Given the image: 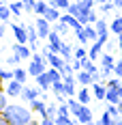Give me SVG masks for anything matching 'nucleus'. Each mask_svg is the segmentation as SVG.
Listing matches in <instances>:
<instances>
[{"label": "nucleus", "mask_w": 122, "mask_h": 125, "mask_svg": "<svg viewBox=\"0 0 122 125\" xmlns=\"http://www.w3.org/2000/svg\"><path fill=\"white\" fill-rule=\"evenodd\" d=\"M54 30H56V32H60L62 37H66V35H69V30H71V26L66 24V22H62V20H58V22H54Z\"/></svg>", "instance_id": "4be33fe9"}, {"label": "nucleus", "mask_w": 122, "mask_h": 125, "mask_svg": "<svg viewBox=\"0 0 122 125\" xmlns=\"http://www.w3.org/2000/svg\"><path fill=\"white\" fill-rule=\"evenodd\" d=\"M109 28H111V32H114V35H120V32H122V15H118V17H114V20H111Z\"/></svg>", "instance_id": "a878e982"}, {"label": "nucleus", "mask_w": 122, "mask_h": 125, "mask_svg": "<svg viewBox=\"0 0 122 125\" xmlns=\"http://www.w3.org/2000/svg\"><path fill=\"white\" fill-rule=\"evenodd\" d=\"M73 56H75V58H86V56H88V50H86V45H79V48H75Z\"/></svg>", "instance_id": "473e14b6"}, {"label": "nucleus", "mask_w": 122, "mask_h": 125, "mask_svg": "<svg viewBox=\"0 0 122 125\" xmlns=\"http://www.w3.org/2000/svg\"><path fill=\"white\" fill-rule=\"evenodd\" d=\"M114 73H116V75H120V78H122V56L118 58V61H116V67H114Z\"/></svg>", "instance_id": "58836bf2"}, {"label": "nucleus", "mask_w": 122, "mask_h": 125, "mask_svg": "<svg viewBox=\"0 0 122 125\" xmlns=\"http://www.w3.org/2000/svg\"><path fill=\"white\" fill-rule=\"evenodd\" d=\"M9 7H11V11H13L15 17H19V13H24V2H22V0H11Z\"/></svg>", "instance_id": "b1692460"}, {"label": "nucleus", "mask_w": 122, "mask_h": 125, "mask_svg": "<svg viewBox=\"0 0 122 125\" xmlns=\"http://www.w3.org/2000/svg\"><path fill=\"white\" fill-rule=\"evenodd\" d=\"M71 2H73V0H49V4H54V7H58L60 11H66Z\"/></svg>", "instance_id": "c85d7f7f"}, {"label": "nucleus", "mask_w": 122, "mask_h": 125, "mask_svg": "<svg viewBox=\"0 0 122 125\" xmlns=\"http://www.w3.org/2000/svg\"><path fill=\"white\" fill-rule=\"evenodd\" d=\"M75 2H81V0H75Z\"/></svg>", "instance_id": "a18cd8bd"}, {"label": "nucleus", "mask_w": 122, "mask_h": 125, "mask_svg": "<svg viewBox=\"0 0 122 125\" xmlns=\"http://www.w3.org/2000/svg\"><path fill=\"white\" fill-rule=\"evenodd\" d=\"M47 9H49L47 0H37V4H34V15H45Z\"/></svg>", "instance_id": "393cba45"}, {"label": "nucleus", "mask_w": 122, "mask_h": 125, "mask_svg": "<svg viewBox=\"0 0 122 125\" xmlns=\"http://www.w3.org/2000/svg\"><path fill=\"white\" fill-rule=\"evenodd\" d=\"M28 75H30V73H28V67L24 69V67H19V65H17V67L13 69V78H15V80H19V82H24V84H26V78H28Z\"/></svg>", "instance_id": "412c9836"}, {"label": "nucleus", "mask_w": 122, "mask_h": 125, "mask_svg": "<svg viewBox=\"0 0 122 125\" xmlns=\"http://www.w3.org/2000/svg\"><path fill=\"white\" fill-rule=\"evenodd\" d=\"M4 119L9 125H28L34 121V110L32 108H26L22 104H9L4 108Z\"/></svg>", "instance_id": "f257e3e1"}, {"label": "nucleus", "mask_w": 122, "mask_h": 125, "mask_svg": "<svg viewBox=\"0 0 122 125\" xmlns=\"http://www.w3.org/2000/svg\"><path fill=\"white\" fill-rule=\"evenodd\" d=\"M41 52H43V54H45V56H49V54H51V48H49V43H45V45H43V48H41Z\"/></svg>", "instance_id": "ea45409f"}, {"label": "nucleus", "mask_w": 122, "mask_h": 125, "mask_svg": "<svg viewBox=\"0 0 122 125\" xmlns=\"http://www.w3.org/2000/svg\"><path fill=\"white\" fill-rule=\"evenodd\" d=\"M34 80H37V86L39 88H43V91H51V80H49L47 71H43L41 75H37Z\"/></svg>", "instance_id": "ddd939ff"}, {"label": "nucleus", "mask_w": 122, "mask_h": 125, "mask_svg": "<svg viewBox=\"0 0 122 125\" xmlns=\"http://www.w3.org/2000/svg\"><path fill=\"white\" fill-rule=\"evenodd\" d=\"M4 62H7V65H9V67H17V65H19V58H17V56H15V54H11V56H7V58H4Z\"/></svg>", "instance_id": "c9c22d12"}, {"label": "nucleus", "mask_w": 122, "mask_h": 125, "mask_svg": "<svg viewBox=\"0 0 122 125\" xmlns=\"http://www.w3.org/2000/svg\"><path fill=\"white\" fill-rule=\"evenodd\" d=\"M73 32H75V39H77L79 45H90V39H88V35H86V28H84V26L77 28V30H73Z\"/></svg>", "instance_id": "a211bd4d"}, {"label": "nucleus", "mask_w": 122, "mask_h": 125, "mask_svg": "<svg viewBox=\"0 0 122 125\" xmlns=\"http://www.w3.org/2000/svg\"><path fill=\"white\" fill-rule=\"evenodd\" d=\"M114 4H116V9H122V0H114Z\"/></svg>", "instance_id": "79ce46f5"}, {"label": "nucleus", "mask_w": 122, "mask_h": 125, "mask_svg": "<svg viewBox=\"0 0 122 125\" xmlns=\"http://www.w3.org/2000/svg\"><path fill=\"white\" fill-rule=\"evenodd\" d=\"M66 104H69V108H71V114H73V116H77V114H79V110H81V106H84L77 97H69V99H66Z\"/></svg>", "instance_id": "6ab92c4d"}, {"label": "nucleus", "mask_w": 122, "mask_h": 125, "mask_svg": "<svg viewBox=\"0 0 122 125\" xmlns=\"http://www.w3.org/2000/svg\"><path fill=\"white\" fill-rule=\"evenodd\" d=\"M103 48H105V43H101V41H92L90 45H88V56L92 58V61H97V58H101V54H103Z\"/></svg>", "instance_id": "6e6552de"}, {"label": "nucleus", "mask_w": 122, "mask_h": 125, "mask_svg": "<svg viewBox=\"0 0 122 125\" xmlns=\"http://www.w3.org/2000/svg\"><path fill=\"white\" fill-rule=\"evenodd\" d=\"M0 45H2V37H0Z\"/></svg>", "instance_id": "c03bdc74"}, {"label": "nucleus", "mask_w": 122, "mask_h": 125, "mask_svg": "<svg viewBox=\"0 0 122 125\" xmlns=\"http://www.w3.org/2000/svg\"><path fill=\"white\" fill-rule=\"evenodd\" d=\"M13 54H15L19 61H26V58L30 61V58H32V48H30L28 43H15V45H13Z\"/></svg>", "instance_id": "20e7f679"}, {"label": "nucleus", "mask_w": 122, "mask_h": 125, "mask_svg": "<svg viewBox=\"0 0 122 125\" xmlns=\"http://www.w3.org/2000/svg\"><path fill=\"white\" fill-rule=\"evenodd\" d=\"M41 93H43V88H37V86H24V91H22V99L30 104L32 99L41 97Z\"/></svg>", "instance_id": "0eeeda50"}, {"label": "nucleus", "mask_w": 122, "mask_h": 125, "mask_svg": "<svg viewBox=\"0 0 122 125\" xmlns=\"http://www.w3.org/2000/svg\"><path fill=\"white\" fill-rule=\"evenodd\" d=\"M49 62H47V56L41 52H32V58H30V62H28V73L32 75V78H37V75H41L43 71H47Z\"/></svg>", "instance_id": "f03ea898"}, {"label": "nucleus", "mask_w": 122, "mask_h": 125, "mask_svg": "<svg viewBox=\"0 0 122 125\" xmlns=\"http://www.w3.org/2000/svg\"><path fill=\"white\" fill-rule=\"evenodd\" d=\"M94 26H97L98 35H109V32H111V28L105 24V20H97V22H94Z\"/></svg>", "instance_id": "bb28decb"}, {"label": "nucleus", "mask_w": 122, "mask_h": 125, "mask_svg": "<svg viewBox=\"0 0 122 125\" xmlns=\"http://www.w3.org/2000/svg\"><path fill=\"white\" fill-rule=\"evenodd\" d=\"M0 80H2V82L13 80V69H4V67H0Z\"/></svg>", "instance_id": "c756f323"}, {"label": "nucleus", "mask_w": 122, "mask_h": 125, "mask_svg": "<svg viewBox=\"0 0 122 125\" xmlns=\"http://www.w3.org/2000/svg\"><path fill=\"white\" fill-rule=\"evenodd\" d=\"M101 125H114V116H111L107 110L101 114Z\"/></svg>", "instance_id": "72a5a7b5"}, {"label": "nucleus", "mask_w": 122, "mask_h": 125, "mask_svg": "<svg viewBox=\"0 0 122 125\" xmlns=\"http://www.w3.org/2000/svg\"><path fill=\"white\" fill-rule=\"evenodd\" d=\"M81 69H86V71H90V73H97L101 67H97L94 65V61L90 58V56H86V58H81Z\"/></svg>", "instance_id": "aec40b11"}, {"label": "nucleus", "mask_w": 122, "mask_h": 125, "mask_svg": "<svg viewBox=\"0 0 122 125\" xmlns=\"http://www.w3.org/2000/svg\"><path fill=\"white\" fill-rule=\"evenodd\" d=\"M51 91H54V95H58V93H64V80L51 82Z\"/></svg>", "instance_id": "2f4dec72"}, {"label": "nucleus", "mask_w": 122, "mask_h": 125, "mask_svg": "<svg viewBox=\"0 0 122 125\" xmlns=\"http://www.w3.org/2000/svg\"><path fill=\"white\" fill-rule=\"evenodd\" d=\"M11 30H13V35H15V39H17V43H28V30H26V24L13 22Z\"/></svg>", "instance_id": "423d86ee"}, {"label": "nucleus", "mask_w": 122, "mask_h": 125, "mask_svg": "<svg viewBox=\"0 0 122 125\" xmlns=\"http://www.w3.org/2000/svg\"><path fill=\"white\" fill-rule=\"evenodd\" d=\"M118 110H120V114H122V101H120V104H118Z\"/></svg>", "instance_id": "37998d69"}, {"label": "nucleus", "mask_w": 122, "mask_h": 125, "mask_svg": "<svg viewBox=\"0 0 122 125\" xmlns=\"http://www.w3.org/2000/svg\"><path fill=\"white\" fill-rule=\"evenodd\" d=\"M30 108H32L37 114H41V116H43V114H45V108H47V104H45V99H43V97H37V99L30 101Z\"/></svg>", "instance_id": "2eb2a0df"}, {"label": "nucleus", "mask_w": 122, "mask_h": 125, "mask_svg": "<svg viewBox=\"0 0 122 125\" xmlns=\"http://www.w3.org/2000/svg\"><path fill=\"white\" fill-rule=\"evenodd\" d=\"M120 88V86H118ZM118 88H107V95H105V101H109V104H120L122 97H120V91Z\"/></svg>", "instance_id": "f3484780"}, {"label": "nucleus", "mask_w": 122, "mask_h": 125, "mask_svg": "<svg viewBox=\"0 0 122 125\" xmlns=\"http://www.w3.org/2000/svg\"><path fill=\"white\" fill-rule=\"evenodd\" d=\"M7 97H9V95H7V91H4V93L0 91V114L4 112V108L9 106V101H7Z\"/></svg>", "instance_id": "f704fd0d"}, {"label": "nucleus", "mask_w": 122, "mask_h": 125, "mask_svg": "<svg viewBox=\"0 0 122 125\" xmlns=\"http://www.w3.org/2000/svg\"><path fill=\"white\" fill-rule=\"evenodd\" d=\"M4 2H7V0H4Z\"/></svg>", "instance_id": "49530a36"}, {"label": "nucleus", "mask_w": 122, "mask_h": 125, "mask_svg": "<svg viewBox=\"0 0 122 125\" xmlns=\"http://www.w3.org/2000/svg\"><path fill=\"white\" fill-rule=\"evenodd\" d=\"M90 91H92L90 86H81L79 91H77V95H75V97H77V99L81 101V104H90V99L94 97V95H92Z\"/></svg>", "instance_id": "4468645a"}, {"label": "nucleus", "mask_w": 122, "mask_h": 125, "mask_svg": "<svg viewBox=\"0 0 122 125\" xmlns=\"http://www.w3.org/2000/svg\"><path fill=\"white\" fill-rule=\"evenodd\" d=\"M13 17V11H11V7H9V2H4L2 7H0V20L2 22H9Z\"/></svg>", "instance_id": "5701e85b"}, {"label": "nucleus", "mask_w": 122, "mask_h": 125, "mask_svg": "<svg viewBox=\"0 0 122 125\" xmlns=\"http://www.w3.org/2000/svg\"><path fill=\"white\" fill-rule=\"evenodd\" d=\"M92 95L97 97V99H101V101H105V95H107V84L105 82H92Z\"/></svg>", "instance_id": "1a4fd4ad"}, {"label": "nucleus", "mask_w": 122, "mask_h": 125, "mask_svg": "<svg viewBox=\"0 0 122 125\" xmlns=\"http://www.w3.org/2000/svg\"><path fill=\"white\" fill-rule=\"evenodd\" d=\"M45 17H47L49 22L54 24V22H58V20L62 17V11L58 9V7H54V4H49V9L45 11Z\"/></svg>", "instance_id": "dca6fc26"}, {"label": "nucleus", "mask_w": 122, "mask_h": 125, "mask_svg": "<svg viewBox=\"0 0 122 125\" xmlns=\"http://www.w3.org/2000/svg\"><path fill=\"white\" fill-rule=\"evenodd\" d=\"M34 26H37V32H39V37H41V39H47V37H49V32L54 30V24L49 22L45 15H37Z\"/></svg>", "instance_id": "7ed1b4c3"}, {"label": "nucleus", "mask_w": 122, "mask_h": 125, "mask_svg": "<svg viewBox=\"0 0 122 125\" xmlns=\"http://www.w3.org/2000/svg\"><path fill=\"white\" fill-rule=\"evenodd\" d=\"M98 20V15H97V11H94V9H90V11H88V24H94V22H97Z\"/></svg>", "instance_id": "4c0bfd02"}, {"label": "nucleus", "mask_w": 122, "mask_h": 125, "mask_svg": "<svg viewBox=\"0 0 122 125\" xmlns=\"http://www.w3.org/2000/svg\"><path fill=\"white\" fill-rule=\"evenodd\" d=\"M116 37H118V48L122 50V32H120V35H116Z\"/></svg>", "instance_id": "a19ab883"}, {"label": "nucleus", "mask_w": 122, "mask_h": 125, "mask_svg": "<svg viewBox=\"0 0 122 125\" xmlns=\"http://www.w3.org/2000/svg\"><path fill=\"white\" fill-rule=\"evenodd\" d=\"M75 119H77V123H92V119H94V116H92V110L88 108V104L81 106V110H79V114H77Z\"/></svg>", "instance_id": "9b49d317"}, {"label": "nucleus", "mask_w": 122, "mask_h": 125, "mask_svg": "<svg viewBox=\"0 0 122 125\" xmlns=\"http://www.w3.org/2000/svg\"><path fill=\"white\" fill-rule=\"evenodd\" d=\"M22 2H24V11L34 13V4H37V0H22Z\"/></svg>", "instance_id": "e433bc0d"}, {"label": "nucleus", "mask_w": 122, "mask_h": 125, "mask_svg": "<svg viewBox=\"0 0 122 125\" xmlns=\"http://www.w3.org/2000/svg\"><path fill=\"white\" fill-rule=\"evenodd\" d=\"M116 61H118V58H114V54L103 52V54H101V69H114V67H116Z\"/></svg>", "instance_id": "f8f14e48"}, {"label": "nucleus", "mask_w": 122, "mask_h": 125, "mask_svg": "<svg viewBox=\"0 0 122 125\" xmlns=\"http://www.w3.org/2000/svg\"><path fill=\"white\" fill-rule=\"evenodd\" d=\"M98 7H101V13H109L111 9H116V4H114V0H105V2H101Z\"/></svg>", "instance_id": "7c9ffc66"}, {"label": "nucleus", "mask_w": 122, "mask_h": 125, "mask_svg": "<svg viewBox=\"0 0 122 125\" xmlns=\"http://www.w3.org/2000/svg\"><path fill=\"white\" fill-rule=\"evenodd\" d=\"M77 75V82L81 84V86H92V82H94V78L90 71H86V69H79V71H75Z\"/></svg>", "instance_id": "9d476101"}, {"label": "nucleus", "mask_w": 122, "mask_h": 125, "mask_svg": "<svg viewBox=\"0 0 122 125\" xmlns=\"http://www.w3.org/2000/svg\"><path fill=\"white\" fill-rule=\"evenodd\" d=\"M4 91H7V95L9 97H22V91H24V82H19V80H9L7 82V86H4Z\"/></svg>", "instance_id": "39448f33"}, {"label": "nucleus", "mask_w": 122, "mask_h": 125, "mask_svg": "<svg viewBox=\"0 0 122 125\" xmlns=\"http://www.w3.org/2000/svg\"><path fill=\"white\" fill-rule=\"evenodd\" d=\"M43 116H51V119H56L58 116V101L56 104H47V108H45V114Z\"/></svg>", "instance_id": "cd10ccee"}]
</instances>
